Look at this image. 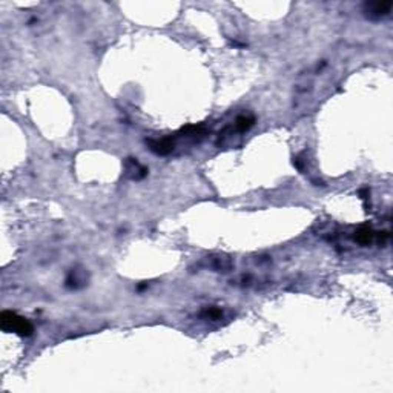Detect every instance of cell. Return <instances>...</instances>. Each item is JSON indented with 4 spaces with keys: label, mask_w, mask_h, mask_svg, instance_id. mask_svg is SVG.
Segmentation results:
<instances>
[{
    "label": "cell",
    "mask_w": 393,
    "mask_h": 393,
    "mask_svg": "<svg viewBox=\"0 0 393 393\" xmlns=\"http://www.w3.org/2000/svg\"><path fill=\"white\" fill-rule=\"evenodd\" d=\"M0 326L5 332H14L20 336H29L34 332L32 324L26 318L10 310H5L0 315Z\"/></svg>",
    "instance_id": "cell-1"
},
{
    "label": "cell",
    "mask_w": 393,
    "mask_h": 393,
    "mask_svg": "<svg viewBox=\"0 0 393 393\" xmlns=\"http://www.w3.org/2000/svg\"><path fill=\"white\" fill-rule=\"evenodd\" d=\"M391 7H393L391 2H366L363 5V13L367 19L379 20L390 13Z\"/></svg>",
    "instance_id": "cell-2"
},
{
    "label": "cell",
    "mask_w": 393,
    "mask_h": 393,
    "mask_svg": "<svg viewBox=\"0 0 393 393\" xmlns=\"http://www.w3.org/2000/svg\"><path fill=\"white\" fill-rule=\"evenodd\" d=\"M146 167H143L138 161H137V158L134 160V158H128V161H126V174L132 178V180H140V178H143L145 175H146Z\"/></svg>",
    "instance_id": "cell-3"
},
{
    "label": "cell",
    "mask_w": 393,
    "mask_h": 393,
    "mask_svg": "<svg viewBox=\"0 0 393 393\" xmlns=\"http://www.w3.org/2000/svg\"><path fill=\"white\" fill-rule=\"evenodd\" d=\"M373 237H375V234H373V231H372L369 226H361V228L355 232V240H356L360 244H363V246L370 244V243L373 241Z\"/></svg>",
    "instance_id": "cell-4"
},
{
    "label": "cell",
    "mask_w": 393,
    "mask_h": 393,
    "mask_svg": "<svg viewBox=\"0 0 393 393\" xmlns=\"http://www.w3.org/2000/svg\"><path fill=\"white\" fill-rule=\"evenodd\" d=\"M254 117H249V116H241V117H238L237 120H235V129L237 131H240V132H244V131H247V129H251L252 128V125H254Z\"/></svg>",
    "instance_id": "cell-5"
}]
</instances>
